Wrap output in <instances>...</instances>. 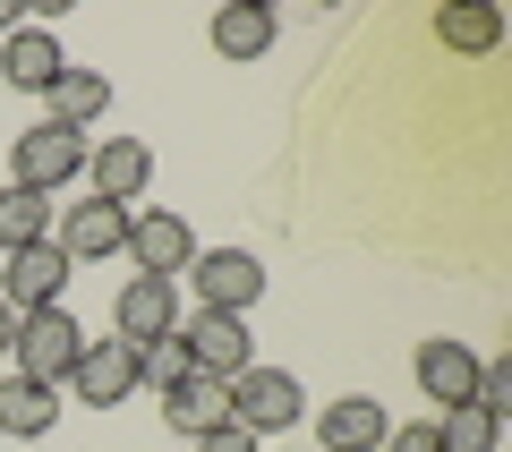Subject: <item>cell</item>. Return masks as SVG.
I'll list each match as a JSON object with an SVG mask.
<instances>
[{"label": "cell", "instance_id": "cell-1", "mask_svg": "<svg viewBox=\"0 0 512 452\" xmlns=\"http://www.w3.org/2000/svg\"><path fill=\"white\" fill-rule=\"evenodd\" d=\"M86 154H94V137H86V128L35 120L18 145H9V188H35V197H52V188L86 180Z\"/></svg>", "mask_w": 512, "mask_h": 452}, {"label": "cell", "instance_id": "cell-2", "mask_svg": "<svg viewBox=\"0 0 512 452\" xmlns=\"http://www.w3.org/2000/svg\"><path fill=\"white\" fill-rule=\"evenodd\" d=\"M77 350H86V333H77L69 308H35V316H18V333H9V359H18V376H26V384H52V393L69 384Z\"/></svg>", "mask_w": 512, "mask_h": 452}, {"label": "cell", "instance_id": "cell-3", "mask_svg": "<svg viewBox=\"0 0 512 452\" xmlns=\"http://www.w3.org/2000/svg\"><path fill=\"white\" fill-rule=\"evenodd\" d=\"M308 418V393H299V376H282V367H239L231 376V427L239 435H282Z\"/></svg>", "mask_w": 512, "mask_h": 452}, {"label": "cell", "instance_id": "cell-4", "mask_svg": "<svg viewBox=\"0 0 512 452\" xmlns=\"http://www.w3.org/2000/svg\"><path fill=\"white\" fill-rule=\"evenodd\" d=\"M188 282H197V308H214V316H248L265 299V265L248 248H197Z\"/></svg>", "mask_w": 512, "mask_h": 452}, {"label": "cell", "instance_id": "cell-5", "mask_svg": "<svg viewBox=\"0 0 512 452\" xmlns=\"http://www.w3.org/2000/svg\"><path fill=\"white\" fill-rule=\"evenodd\" d=\"M69 256H60V239H35V248H18V256H0V299L18 316H35V308H60V290H69Z\"/></svg>", "mask_w": 512, "mask_h": 452}, {"label": "cell", "instance_id": "cell-6", "mask_svg": "<svg viewBox=\"0 0 512 452\" xmlns=\"http://www.w3.org/2000/svg\"><path fill=\"white\" fill-rule=\"evenodd\" d=\"M128 256H137V273H154V282H180V273L197 265V231H188L171 205L128 214Z\"/></svg>", "mask_w": 512, "mask_h": 452}, {"label": "cell", "instance_id": "cell-7", "mask_svg": "<svg viewBox=\"0 0 512 452\" xmlns=\"http://www.w3.org/2000/svg\"><path fill=\"white\" fill-rule=\"evenodd\" d=\"M111 333H120L128 350L163 342V333H180V282H154V273H128L120 308H111Z\"/></svg>", "mask_w": 512, "mask_h": 452}, {"label": "cell", "instance_id": "cell-8", "mask_svg": "<svg viewBox=\"0 0 512 452\" xmlns=\"http://www.w3.org/2000/svg\"><path fill=\"white\" fill-rule=\"evenodd\" d=\"M180 342H188V359H197L205 376H222V384H231L239 367H256V333H248V316H214V308H197V316H180Z\"/></svg>", "mask_w": 512, "mask_h": 452}, {"label": "cell", "instance_id": "cell-9", "mask_svg": "<svg viewBox=\"0 0 512 452\" xmlns=\"http://www.w3.org/2000/svg\"><path fill=\"white\" fill-rule=\"evenodd\" d=\"M52 239H60V256H69V265H103V256H128V205L86 197V205H69V214L52 222Z\"/></svg>", "mask_w": 512, "mask_h": 452}, {"label": "cell", "instance_id": "cell-10", "mask_svg": "<svg viewBox=\"0 0 512 452\" xmlns=\"http://www.w3.org/2000/svg\"><path fill=\"white\" fill-rule=\"evenodd\" d=\"M146 180H154V145L146 137H103L86 154V188L103 205H137V197H146Z\"/></svg>", "mask_w": 512, "mask_h": 452}, {"label": "cell", "instance_id": "cell-11", "mask_svg": "<svg viewBox=\"0 0 512 452\" xmlns=\"http://www.w3.org/2000/svg\"><path fill=\"white\" fill-rule=\"evenodd\" d=\"M69 393L86 401V410H111V401H128L137 393V350L111 333V342H86L77 350V367H69Z\"/></svg>", "mask_w": 512, "mask_h": 452}, {"label": "cell", "instance_id": "cell-12", "mask_svg": "<svg viewBox=\"0 0 512 452\" xmlns=\"http://www.w3.org/2000/svg\"><path fill=\"white\" fill-rule=\"evenodd\" d=\"M384 435H393V418H384V401L367 393H342L316 410V444L325 452H384Z\"/></svg>", "mask_w": 512, "mask_h": 452}, {"label": "cell", "instance_id": "cell-13", "mask_svg": "<svg viewBox=\"0 0 512 452\" xmlns=\"http://www.w3.org/2000/svg\"><path fill=\"white\" fill-rule=\"evenodd\" d=\"M410 367H419V393L436 401V410H461V401L478 393V350L470 342H444V333H436V342H419Z\"/></svg>", "mask_w": 512, "mask_h": 452}, {"label": "cell", "instance_id": "cell-14", "mask_svg": "<svg viewBox=\"0 0 512 452\" xmlns=\"http://www.w3.org/2000/svg\"><path fill=\"white\" fill-rule=\"evenodd\" d=\"M163 418H171V435H188V444H197V435L231 427V384L197 367L188 384H171V393H163Z\"/></svg>", "mask_w": 512, "mask_h": 452}, {"label": "cell", "instance_id": "cell-15", "mask_svg": "<svg viewBox=\"0 0 512 452\" xmlns=\"http://www.w3.org/2000/svg\"><path fill=\"white\" fill-rule=\"evenodd\" d=\"M60 69H69V60H60V35H52V26H18V35L0 43V77H9L18 94H52Z\"/></svg>", "mask_w": 512, "mask_h": 452}, {"label": "cell", "instance_id": "cell-16", "mask_svg": "<svg viewBox=\"0 0 512 452\" xmlns=\"http://www.w3.org/2000/svg\"><path fill=\"white\" fill-rule=\"evenodd\" d=\"M103 111H111V77H103V69H60V77H52V111H43V120L94 128Z\"/></svg>", "mask_w": 512, "mask_h": 452}, {"label": "cell", "instance_id": "cell-17", "mask_svg": "<svg viewBox=\"0 0 512 452\" xmlns=\"http://www.w3.org/2000/svg\"><path fill=\"white\" fill-rule=\"evenodd\" d=\"M214 52L222 60L274 52V9H265V0H231V9H214Z\"/></svg>", "mask_w": 512, "mask_h": 452}, {"label": "cell", "instance_id": "cell-18", "mask_svg": "<svg viewBox=\"0 0 512 452\" xmlns=\"http://www.w3.org/2000/svg\"><path fill=\"white\" fill-rule=\"evenodd\" d=\"M52 418H60V393L52 384H26V376H0V435H52Z\"/></svg>", "mask_w": 512, "mask_h": 452}, {"label": "cell", "instance_id": "cell-19", "mask_svg": "<svg viewBox=\"0 0 512 452\" xmlns=\"http://www.w3.org/2000/svg\"><path fill=\"white\" fill-rule=\"evenodd\" d=\"M436 43H444V52H495V43H504V9H487V0H453V9H436Z\"/></svg>", "mask_w": 512, "mask_h": 452}, {"label": "cell", "instance_id": "cell-20", "mask_svg": "<svg viewBox=\"0 0 512 452\" xmlns=\"http://www.w3.org/2000/svg\"><path fill=\"white\" fill-rule=\"evenodd\" d=\"M35 239H52V197H35V188H0V256L35 248Z\"/></svg>", "mask_w": 512, "mask_h": 452}, {"label": "cell", "instance_id": "cell-21", "mask_svg": "<svg viewBox=\"0 0 512 452\" xmlns=\"http://www.w3.org/2000/svg\"><path fill=\"white\" fill-rule=\"evenodd\" d=\"M436 444H444V452H495V444H504V418H487V410L461 401V410L436 418Z\"/></svg>", "mask_w": 512, "mask_h": 452}, {"label": "cell", "instance_id": "cell-22", "mask_svg": "<svg viewBox=\"0 0 512 452\" xmlns=\"http://www.w3.org/2000/svg\"><path fill=\"white\" fill-rule=\"evenodd\" d=\"M188 376H197V359H188L180 333H163V342L137 350V384H154V393H171V384H188Z\"/></svg>", "mask_w": 512, "mask_h": 452}, {"label": "cell", "instance_id": "cell-23", "mask_svg": "<svg viewBox=\"0 0 512 452\" xmlns=\"http://www.w3.org/2000/svg\"><path fill=\"white\" fill-rule=\"evenodd\" d=\"M470 410H487V418L512 410V359H478V393H470Z\"/></svg>", "mask_w": 512, "mask_h": 452}, {"label": "cell", "instance_id": "cell-24", "mask_svg": "<svg viewBox=\"0 0 512 452\" xmlns=\"http://www.w3.org/2000/svg\"><path fill=\"white\" fill-rule=\"evenodd\" d=\"M384 452H444V444H436V418H419V427H393V435H384Z\"/></svg>", "mask_w": 512, "mask_h": 452}, {"label": "cell", "instance_id": "cell-25", "mask_svg": "<svg viewBox=\"0 0 512 452\" xmlns=\"http://www.w3.org/2000/svg\"><path fill=\"white\" fill-rule=\"evenodd\" d=\"M197 452H256V435H239V427H214V435H197Z\"/></svg>", "mask_w": 512, "mask_h": 452}, {"label": "cell", "instance_id": "cell-26", "mask_svg": "<svg viewBox=\"0 0 512 452\" xmlns=\"http://www.w3.org/2000/svg\"><path fill=\"white\" fill-rule=\"evenodd\" d=\"M9 333H18V308H9V299H0V359H9Z\"/></svg>", "mask_w": 512, "mask_h": 452}, {"label": "cell", "instance_id": "cell-27", "mask_svg": "<svg viewBox=\"0 0 512 452\" xmlns=\"http://www.w3.org/2000/svg\"><path fill=\"white\" fill-rule=\"evenodd\" d=\"M18 26H26V18H18V0H0V35H18Z\"/></svg>", "mask_w": 512, "mask_h": 452}]
</instances>
